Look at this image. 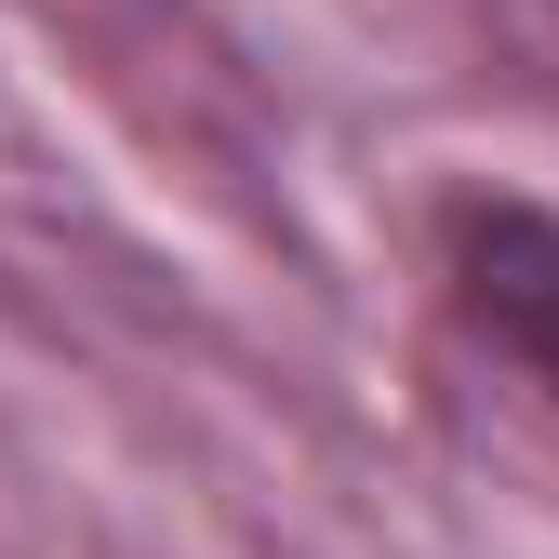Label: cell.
<instances>
[{
	"label": "cell",
	"instance_id": "1",
	"mask_svg": "<svg viewBox=\"0 0 559 559\" xmlns=\"http://www.w3.org/2000/svg\"><path fill=\"white\" fill-rule=\"evenodd\" d=\"M453 294H466V320L559 400V227L520 214V200H507V214H466V227H453Z\"/></svg>",
	"mask_w": 559,
	"mask_h": 559
}]
</instances>
